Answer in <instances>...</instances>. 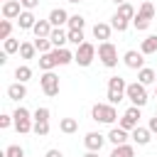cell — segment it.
Segmentation results:
<instances>
[{"instance_id":"13","label":"cell","mask_w":157,"mask_h":157,"mask_svg":"<svg viewBox=\"0 0 157 157\" xmlns=\"http://www.w3.org/2000/svg\"><path fill=\"white\" fill-rule=\"evenodd\" d=\"M49 39H52V44H54V49H64V44L69 42V32H64L61 27H56V29H52V34H49Z\"/></svg>"},{"instance_id":"27","label":"cell","mask_w":157,"mask_h":157,"mask_svg":"<svg viewBox=\"0 0 157 157\" xmlns=\"http://www.w3.org/2000/svg\"><path fill=\"white\" fill-rule=\"evenodd\" d=\"M115 15H120V17H125V20H130V22H132L137 12H135V7H132L130 2H123V5H118V12H115Z\"/></svg>"},{"instance_id":"4","label":"cell","mask_w":157,"mask_h":157,"mask_svg":"<svg viewBox=\"0 0 157 157\" xmlns=\"http://www.w3.org/2000/svg\"><path fill=\"white\" fill-rule=\"evenodd\" d=\"M12 118H15V130L20 132V135H25V132H32L34 130V123H32V115H29V110L27 108H17L15 113H12Z\"/></svg>"},{"instance_id":"1","label":"cell","mask_w":157,"mask_h":157,"mask_svg":"<svg viewBox=\"0 0 157 157\" xmlns=\"http://www.w3.org/2000/svg\"><path fill=\"white\" fill-rule=\"evenodd\" d=\"M125 91H128L125 78H120V76H110V78H108V93H105V98H108L110 105L120 103V101L125 98Z\"/></svg>"},{"instance_id":"46","label":"cell","mask_w":157,"mask_h":157,"mask_svg":"<svg viewBox=\"0 0 157 157\" xmlns=\"http://www.w3.org/2000/svg\"><path fill=\"white\" fill-rule=\"evenodd\" d=\"M66 2H74V5H78V2H81V0H66Z\"/></svg>"},{"instance_id":"25","label":"cell","mask_w":157,"mask_h":157,"mask_svg":"<svg viewBox=\"0 0 157 157\" xmlns=\"http://www.w3.org/2000/svg\"><path fill=\"white\" fill-rule=\"evenodd\" d=\"M54 66H59V64H56V59H54V54H52V52L39 56V69H42V71H52Z\"/></svg>"},{"instance_id":"44","label":"cell","mask_w":157,"mask_h":157,"mask_svg":"<svg viewBox=\"0 0 157 157\" xmlns=\"http://www.w3.org/2000/svg\"><path fill=\"white\" fill-rule=\"evenodd\" d=\"M83 157H98V152H86Z\"/></svg>"},{"instance_id":"32","label":"cell","mask_w":157,"mask_h":157,"mask_svg":"<svg viewBox=\"0 0 157 157\" xmlns=\"http://www.w3.org/2000/svg\"><path fill=\"white\" fill-rule=\"evenodd\" d=\"M110 20H113V22H110V27H113V29H118V32H125V29H128V25H130V20H125V17H120V15H113Z\"/></svg>"},{"instance_id":"10","label":"cell","mask_w":157,"mask_h":157,"mask_svg":"<svg viewBox=\"0 0 157 157\" xmlns=\"http://www.w3.org/2000/svg\"><path fill=\"white\" fill-rule=\"evenodd\" d=\"M22 15V2L20 0H7L2 2V17L5 20H17Z\"/></svg>"},{"instance_id":"14","label":"cell","mask_w":157,"mask_h":157,"mask_svg":"<svg viewBox=\"0 0 157 157\" xmlns=\"http://www.w3.org/2000/svg\"><path fill=\"white\" fill-rule=\"evenodd\" d=\"M17 25H20V29H34L37 17L32 15V10H22V15L17 17Z\"/></svg>"},{"instance_id":"40","label":"cell","mask_w":157,"mask_h":157,"mask_svg":"<svg viewBox=\"0 0 157 157\" xmlns=\"http://www.w3.org/2000/svg\"><path fill=\"white\" fill-rule=\"evenodd\" d=\"M10 125H15V118L7 115V113H2V115H0V128L5 130V128H10Z\"/></svg>"},{"instance_id":"43","label":"cell","mask_w":157,"mask_h":157,"mask_svg":"<svg viewBox=\"0 0 157 157\" xmlns=\"http://www.w3.org/2000/svg\"><path fill=\"white\" fill-rule=\"evenodd\" d=\"M147 128H150V132H157V118H150V125Z\"/></svg>"},{"instance_id":"41","label":"cell","mask_w":157,"mask_h":157,"mask_svg":"<svg viewBox=\"0 0 157 157\" xmlns=\"http://www.w3.org/2000/svg\"><path fill=\"white\" fill-rule=\"evenodd\" d=\"M20 2H22V7H25V10H34V7L39 5V0H20Z\"/></svg>"},{"instance_id":"39","label":"cell","mask_w":157,"mask_h":157,"mask_svg":"<svg viewBox=\"0 0 157 157\" xmlns=\"http://www.w3.org/2000/svg\"><path fill=\"white\" fill-rule=\"evenodd\" d=\"M34 120H49V108H44V105L37 108L34 110Z\"/></svg>"},{"instance_id":"45","label":"cell","mask_w":157,"mask_h":157,"mask_svg":"<svg viewBox=\"0 0 157 157\" xmlns=\"http://www.w3.org/2000/svg\"><path fill=\"white\" fill-rule=\"evenodd\" d=\"M113 2H115V5H123V2H128V0H113Z\"/></svg>"},{"instance_id":"37","label":"cell","mask_w":157,"mask_h":157,"mask_svg":"<svg viewBox=\"0 0 157 157\" xmlns=\"http://www.w3.org/2000/svg\"><path fill=\"white\" fill-rule=\"evenodd\" d=\"M83 25H86V20L81 15H71L69 17V29H83Z\"/></svg>"},{"instance_id":"7","label":"cell","mask_w":157,"mask_h":157,"mask_svg":"<svg viewBox=\"0 0 157 157\" xmlns=\"http://www.w3.org/2000/svg\"><path fill=\"white\" fill-rule=\"evenodd\" d=\"M39 86H42V91L49 96V98H54V96H59V76L54 74V71H44L42 74V78H39Z\"/></svg>"},{"instance_id":"11","label":"cell","mask_w":157,"mask_h":157,"mask_svg":"<svg viewBox=\"0 0 157 157\" xmlns=\"http://www.w3.org/2000/svg\"><path fill=\"white\" fill-rule=\"evenodd\" d=\"M69 17H71V15H69L64 7H54V10L49 12V17H47V20H49V22H52V27L56 29V27H64V25H69Z\"/></svg>"},{"instance_id":"35","label":"cell","mask_w":157,"mask_h":157,"mask_svg":"<svg viewBox=\"0 0 157 157\" xmlns=\"http://www.w3.org/2000/svg\"><path fill=\"white\" fill-rule=\"evenodd\" d=\"M34 132L39 137H47L49 135V120H34Z\"/></svg>"},{"instance_id":"31","label":"cell","mask_w":157,"mask_h":157,"mask_svg":"<svg viewBox=\"0 0 157 157\" xmlns=\"http://www.w3.org/2000/svg\"><path fill=\"white\" fill-rule=\"evenodd\" d=\"M137 15H142V17H147V20H155V5H152L150 0H145V2L140 5Z\"/></svg>"},{"instance_id":"2","label":"cell","mask_w":157,"mask_h":157,"mask_svg":"<svg viewBox=\"0 0 157 157\" xmlns=\"http://www.w3.org/2000/svg\"><path fill=\"white\" fill-rule=\"evenodd\" d=\"M91 115H93L96 123H105V125H113V123L118 120V110H115V105H110V103H96V105L91 108Z\"/></svg>"},{"instance_id":"8","label":"cell","mask_w":157,"mask_h":157,"mask_svg":"<svg viewBox=\"0 0 157 157\" xmlns=\"http://www.w3.org/2000/svg\"><path fill=\"white\" fill-rule=\"evenodd\" d=\"M137 123H140V108H137V105H130V108L123 113V118H120V128L128 130V132H132V130L137 128Z\"/></svg>"},{"instance_id":"30","label":"cell","mask_w":157,"mask_h":157,"mask_svg":"<svg viewBox=\"0 0 157 157\" xmlns=\"http://www.w3.org/2000/svg\"><path fill=\"white\" fill-rule=\"evenodd\" d=\"M15 78H17L20 83L29 81V78H32V69H29V66H25V64H22V66H17V69H15Z\"/></svg>"},{"instance_id":"16","label":"cell","mask_w":157,"mask_h":157,"mask_svg":"<svg viewBox=\"0 0 157 157\" xmlns=\"http://www.w3.org/2000/svg\"><path fill=\"white\" fill-rule=\"evenodd\" d=\"M108 140L118 147V145H125L128 142V130H123L120 125L118 128H110V132H108Z\"/></svg>"},{"instance_id":"47","label":"cell","mask_w":157,"mask_h":157,"mask_svg":"<svg viewBox=\"0 0 157 157\" xmlns=\"http://www.w3.org/2000/svg\"><path fill=\"white\" fill-rule=\"evenodd\" d=\"M155 118H157V110H155Z\"/></svg>"},{"instance_id":"28","label":"cell","mask_w":157,"mask_h":157,"mask_svg":"<svg viewBox=\"0 0 157 157\" xmlns=\"http://www.w3.org/2000/svg\"><path fill=\"white\" fill-rule=\"evenodd\" d=\"M20 47H22V42L20 39H12V37L2 42V52L5 54H15V52H20Z\"/></svg>"},{"instance_id":"5","label":"cell","mask_w":157,"mask_h":157,"mask_svg":"<svg viewBox=\"0 0 157 157\" xmlns=\"http://www.w3.org/2000/svg\"><path fill=\"white\" fill-rule=\"evenodd\" d=\"M93 59H96V47H93L91 42H83L81 47H76V52H74V61H76L78 66H91Z\"/></svg>"},{"instance_id":"34","label":"cell","mask_w":157,"mask_h":157,"mask_svg":"<svg viewBox=\"0 0 157 157\" xmlns=\"http://www.w3.org/2000/svg\"><path fill=\"white\" fill-rule=\"evenodd\" d=\"M69 42L71 44H76V47H81L86 39H83V29H69Z\"/></svg>"},{"instance_id":"6","label":"cell","mask_w":157,"mask_h":157,"mask_svg":"<svg viewBox=\"0 0 157 157\" xmlns=\"http://www.w3.org/2000/svg\"><path fill=\"white\" fill-rule=\"evenodd\" d=\"M125 98H130V103H132V105L142 108V105L147 103V91H145V86H142L140 81H135V83H128Z\"/></svg>"},{"instance_id":"3","label":"cell","mask_w":157,"mask_h":157,"mask_svg":"<svg viewBox=\"0 0 157 157\" xmlns=\"http://www.w3.org/2000/svg\"><path fill=\"white\" fill-rule=\"evenodd\" d=\"M98 59L103 61L105 69H115L118 66V49L113 42H101L98 44Z\"/></svg>"},{"instance_id":"20","label":"cell","mask_w":157,"mask_h":157,"mask_svg":"<svg viewBox=\"0 0 157 157\" xmlns=\"http://www.w3.org/2000/svg\"><path fill=\"white\" fill-rule=\"evenodd\" d=\"M52 29H54V27H52V22H49V20H37V25H34V29H32V32H34V37H49V34H52Z\"/></svg>"},{"instance_id":"49","label":"cell","mask_w":157,"mask_h":157,"mask_svg":"<svg viewBox=\"0 0 157 157\" xmlns=\"http://www.w3.org/2000/svg\"><path fill=\"white\" fill-rule=\"evenodd\" d=\"M2 2H7V0H2Z\"/></svg>"},{"instance_id":"36","label":"cell","mask_w":157,"mask_h":157,"mask_svg":"<svg viewBox=\"0 0 157 157\" xmlns=\"http://www.w3.org/2000/svg\"><path fill=\"white\" fill-rule=\"evenodd\" d=\"M10 34H12V22L10 20H2L0 22V39L5 42V39H10Z\"/></svg>"},{"instance_id":"33","label":"cell","mask_w":157,"mask_h":157,"mask_svg":"<svg viewBox=\"0 0 157 157\" xmlns=\"http://www.w3.org/2000/svg\"><path fill=\"white\" fill-rule=\"evenodd\" d=\"M150 22H152V20H147V17H142V15H135V20H132V27H135L137 32H145V29L150 27Z\"/></svg>"},{"instance_id":"15","label":"cell","mask_w":157,"mask_h":157,"mask_svg":"<svg viewBox=\"0 0 157 157\" xmlns=\"http://www.w3.org/2000/svg\"><path fill=\"white\" fill-rule=\"evenodd\" d=\"M130 137H132V142H137V145H147V142L152 140V132H150V128H140V125H137Z\"/></svg>"},{"instance_id":"38","label":"cell","mask_w":157,"mask_h":157,"mask_svg":"<svg viewBox=\"0 0 157 157\" xmlns=\"http://www.w3.org/2000/svg\"><path fill=\"white\" fill-rule=\"evenodd\" d=\"M5 157H25V150H22L20 145H10V147L5 150Z\"/></svg>"},{"instance_id":"48","label":"cell","mask_w":157,"mask_h":157,"mask_svg":"<svg viewBox=\"0 0 157 157\" xmlns=\"http://www.w3.org/2000/svg\"><path fill=\"white\" fill-rule=\"evenodd\" d=\"M155 96H157V88H155Z\"/></svg>"},{"instance_id":"9","label":"cell","mask_w":157,"mask_h":157,"mask_svg":"<svg viewBox=\"0 0 157 157\" xmlns=\"http://www.w3.org/2000/svg\"><path fill=\"white\" fill-rule=\"evenodd\" d=\"M108 137H103L101 132H86V137H83V145H86V150L88 152H101V147H103V142H105Z\"/></svg>"},{"instance_id":"18","label":"cell","mask_w":157,"mask_h":157,"mask_svg":"<svg viewBox=\"0 0 157 157\" xmlns=\"http://www.w3.org/2000/svg\"><path fill=\"white\" fill-rule=\"evenodd\" d=\"M110 25H105V22H96L93 25V37L96 39H101V42H108V37H110Z\"/></svg>"},{"instance_id":"22","label":"cell","mask_w":157,"mask_h":157,"mask_svg":"<svg viewBox=\"0 0 157 157\" xmlns=\"http://www.w3.org/2000/svg\"><path fill=\"white\" fill-rule=\"evenodd\" d=\"M52 54H54V59H56V64H59V66H66V64H71V61H74V54H71L69 49H54Z\"/></svg>"},{"instance_id":"29","label":"cell","mask_w":157,"mask_h":157,"mask_svg":"<svg viewBox=\"0 0 157 157\" xmlns=\"http://www.w3.org/2000/svg\"><path fill=\"white\" fill-rule=\"evenodd\" d=\"M34 54H37L34 42H22V47H20V56H22V59H32Z\"/></svg>"},{"instance_id":"19","label":"cell","mask_w":157,"mask_h":157,"mask_svg":"<svg viewBox=\"0 0 157 157\" xmlns=\"http://www.w3.org/2000/svg\"><path fill=\"white\" fill-rule=\"evenodd\" d=\"M137 81L142 83V86H150V83H157V71H152V69H140L137 71Z\"/></svg>"},{"instance_id":"12","label":"cell","mask_w":157,"mask_h":157,"mask_svg":"<svg viewBox=\"0 0 157 157\" xmlns=\"http://www.w3.org/2000/svg\"><path fill=\"white\" fill-rule=\"evenodd\" d=\"M142 56H145L142 52L130 49V52H125L123 61H125V66H128V69H137V71H140V69H145V66H142V64H145V59H142Z\"/></svg>"},{"instance_id":"24","label":"cell","mask_w":157,"mask_h":157,"mask_svg":"<svg viewBox=\"0 0 157 157\" xmlns=\"http://www.w3.org/2000/svg\"><path fill=\"white\" fill-rule=\"evenodd\" d=\"M110 157H135V147L132 145H118V147H113V152H110Z\"/></svg>"},{"instance_id":"23","label":"cell","mask_w":157,"mask_h":157,"mask_svg":"<svg viewBox=\"0 0 157 157\" xmlns=\"http://www.w3.org/2000/svg\"><path fill=\"white\" fill-rule=\"evenodd\" d=\"M34 47H37L39 54H49V52H54V44H52L49 37H37V39H34Z\"/></svg>"},{"instance_id":"21","label":"cell","mask_w":157,"mask_h":157,"mask_svg":"<svg viewBox=\"0 0 157 157\" xmlns=\"http://www.w3.org/2000/svg\"><path fill=\"white\" fill-rule=\"evenodd\" d=\"M140 52H142V54H157V34L145 37L142 44H140Z\"/></svg>"},{"instance_id":"26","label":"cell","mask_w":157,"mask_h":157,"mask_svg":"<svg viewBox=\"0 0 157 157\" xmlns=\"http://www.w3.org/2000/svg\"><path fill=\"white\" fill-rule=\"evenodd\" d=\"M59 130H61V132H66V135L76 132V130H78V123H76V118H61V123H59Z\"/></svg>"},{"instance_id":"42","label":"cell","mask_w":157,"mask_h":157,"mask_svg":"<svg viewBox=\"0 0 157 157\" xmlns=\"http://www.w3.org/2000/svg\"><path fill=\"white\" fill-rule=\"evenodd\" d=\"M44 157H64V155H61V150H47Z\"/></svg>"},{"instance_id":"17","label":"cell","mask_w":157,"mask_h":157,"mask_svg":"<svg viewBox=\"0 0 157 157\" xmlns=\"http://www.w3.org/2000/svg\"><path fill=\"white\" fill-rule=\"evenodd\" d=\"M7 96L12 98V101H22V98H27V88H25V83H10L7 86Z\"/></svg>"}]
</instances>
